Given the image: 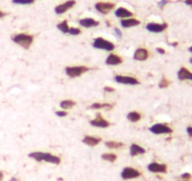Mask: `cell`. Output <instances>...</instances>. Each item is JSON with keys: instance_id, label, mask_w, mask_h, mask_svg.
Returning <instances> with one entry per match:
<instances>
[{"instance_id": "1", "label": "cell", "mask_w": 192, "mask_h": 181, "mask_svg": "<svg viewBox=\"0 0 192 181\" xmlns=\"http://www.w3.org/2000/svg\"><path fill=\"white\" fill-rule=\"evenodd\" d=\"M28 157L30 158H33L38 162L45 161V162L56 164V165L60 163V157L55 156V155L50 153H45V152H31V153L28 154Z\"/></svg>"}, {"instance_id": "2", "label": "cell", "mask_w": 192, "mask_h": 181, "mask_svg": "<svg viewBox=\"0 0 192 181\" xmlns=\"http://www.w3.org/2000/svg\"><path fill=\"white\" fill-rule=\"evenodd\" d=\"M11 39L16 44L20 45V46L25 48V49H29L34 41V37L32 36V35L25 34V33L16 34L14 36H12Z\"/></svg>"}, {"instance_id": "3", "label": "cell", "mask_w": 192, "mask_h": 181, "mask_svg": "<svg viewBox=\"0 0 192 181\" xmlns=\"http://www.w3.org/2000/svg\"><path fill=\"white\" fill-rule=\"evenodd\" d=\"M92 46L94 48H96V49L108 51V52H111V51L115 49V44H114L112 42L107 41L104 38L94 39V41L92 43Z\"/></svg>"}, {"instance_id": "4", "label": "cell", "mask_w": 192, "mask_h": 181, "mask_svg": "<svg viewBox=\"0 0 192 181\" xmlns=\"http://www.w3.org/2000/svg\"><path fill=\"white\" fill-rule=\"evenodd\" d=\"M90 70L89 67L85 65H77V66H67L65 68V73L66 75L71 77V78H74V77H78L82 76L83 74Z\"/></svg>"}, {"instance_id": "5", "label": "cell", "mask_w": 192, "mask_h": 181, "mask_svg": "<svg viewBox=\"0 0 192 181\" xmlns=\"http://www.w3.org/2000/svg\"><path fill=\"white\" fill-rule=\"evenodd\" d=\"M150 131L153 134L155 135H161V134H171L172 133V129L169 127V125L165 124H155L150 127Z\"/></svg>"}, {"instance_id": "6", "label": "cell", "mask_w": 192, "mask_h": 181, "mask_svg": "<svg viewBox=\"0 0 192 181\" xmlns=\"http://www.w3.org/2000/svg\"><path fill=\"white\" fill-rule=\"evenodd\" d=\"M114 80L117 83L120 84H123V85H138L140 84V82L138 81L136 77L133 76H122V75H118L114 76Z\"/></svg>"}, {"instance_id": "7", "label": "cell", "mask_w": 192, "mask_h": 181, "mask_svg": "<svg viewBox=\"0 0 192 181\" xmlns=\"http://www.w3.org/2000/svg\"><path fill=\"white\" fill-rule=\"evenodd\" d=\"M121 176H122V178L124 180L138 178V177L140 176V172H138V171L135 169V168L125 167V168H123V170L122 171Z\"/></svg>"}, {"instance_id": "8", "label": "cell", "mask_w": 192, "mask_h": 181, "mask_svg": "<svg viewBox=\"0 0 192 181\" xmlns=\"http://www.w3.org/2000/svg\"><path fill=\"white\" fill-rule=\"evenodd\" d=\"M147 169L151 173H155V174H165V173H167L168 167L164 163L152 162V163L148 164Z\"/></svg>"}, {"instance_id": "9", "label": "cell", "mask_w": 192, "mask_h": 181, "mask_svg": "<svg viewBox=\"0 0 192 181\" xmlns=\"http://www.w3.org/2000/svg\"><path fill=\"white\" fill-rule=\"evenodd\" d=\"M168 27V24L163 23V24H157V23H149L146 25V29L153 33H160L163 32L166 28Z\"/></svg>"}, {"instance_id": "10", "label": "cell", "mask_w": 192, "mask_h": 181, "mask_svg": "<svg viewBox=\"0 0 192 181\" xmlns=\"http://www.w3.org/2000/svg\"><path fill=\"white\" fill-rule=\"evenodd\" d=\"M114 7H115V4L110 2H98L95 4L96 11L103 14H107L112 9H114Z\"/></svg>"}, {"instance_id": "11", "label": "cell", "mask_w": 192, "mask_h": 181, "mask_svg": "<svg viewBox=\"0 0 192 181\" xmlns=\"http://www.w3.org/2000/svg\"><path fill=\"white\" fill-rule=\"evenodd\" d=\"M90 123L92 127H99V128H106L110 125V123L107 120H106V119H104L102 116H101L100 113H98L97 117L95 119H92Z\"/></svg>"}, {"instance_id": "12", "label": "cell", "mask_w": 192, "mask_h": 181, "mask_svg": "<svg viewBox=\"0 0 192 181\" xmlns=\"http://www.w3.org/2000/svg\"><path fill=\"white\" fill-rule=\"evenodd\" d=\"M74 5H76V1L74 0H68V1L62 3V4L57 6L55 8V12L57 14H62L67 11H69L71 8H73Z\"/></svg>"}, {"instance_id": "13", "label": "cell", "mask_w": 192, "mask_h": 181, "mask_svg": "<svg viewBox=\"0 0 192 181\" xmlns=\"http://www.w3.org/2000/svg\"><path fill=\"white\" fill-rule=\"evenodd\" d=\"M149 57V51L146 48H138L134 53V60L138 61H144L148 59Z\"/></svg>"}, {"instance_id": "14", "label": "cell", "mask_w": 192, "mask_h": 181, "mask_svg": "<svg viewBox=\"0 0 192 181\" xmlns=\"http://www.w3.org/2000/svg\"><path fill=\"white\" fill-rule=\"evenodd\" d=\"M121 63H122V58L118 56V55H116V54L108 55V57H107L106 60V65L115 66V65H119V64H121Z\"/></svg>"}, {"instance_id": "15", "label": "cell", "mask_w": 192, "mask_h": 181, "mask_svg": "<svg viewBox=\"0 0 192 181\" xmlns=\"http://www.w3.org/2000/svg\"><path fill=\"white\" fill-rule=\"evenodd\" d=\"M178 79L181 81L184 80H192V73L189 70H187L185 67H182L177 73Z\"/></svg>"}, {"instance_id": "16", "label": "cell", "mask_w": 192, "mask_h": 181, "mask_svg": "<svg viewBox=\"0 0 192 181\" xmlns=\"http://www.w3.org/2000/svg\"><path fill=\"white\" fill-rule=\"evenodd\" d=\"M79 25L83 27L90 28V27H97V25H99V22L94 20L92 18H83L79 21Z\"/></svg>"}, {"instance_id": "17", "label": "cell", "mask_w": 192, "mask_h": 181, "mask_svg": "<svg viewBox=\"0 0 192 181\" xmlns=\"http://www.w3.org/2000/svg\"><path fill=\"white\" fill-rule=\"evenodd\" d=\"M101 141L102 140L98 137H93V136H88V135L82 139V143L89 145V146H95V145L100 143Z\"/></svg>"}, {"instance_id": "18", "label": "cell", "mask_w": 192, "mask_h": 181, "mask_svg": "<svg viewBox=\"0 0 192 181\" xmlns=\"http://www.w3.org/2000/svg\"><path fill=\"white\" fill-rule=\"evenodd\" d=\"M140 24V22L138 20H136L135 18H126V19H122L121 21V25L122 27L124 28H129L132 27H136Z\"/></svg>"}, {"instance_id": "19", "label": "cell", "mask_w": 192, "mask_h": 181, "mask_svg": "<svg viewBox=\"0 0 192 181\" xmlns=\"http://www.w3.org/2000/svg\"><path fill=\"white\" fill-rule=\"evenodd\" d=\"M145 152H146V150L144 148L138 144L133 143V144H131V146H130V155H131L132 157H136V156H138V155L145 154Z\"/></svg>"}, {"instance_id": "20", "label": "cell", "mask_w": 192, "mask_h": 181, "mask_svg": "<svg viewBox=\"0 0 192 181\" xmlns=\"http://www.w3.org/2000/svg\"><path fill=\"white\" fill-rule=\"evenodd\" d=\"M115 15L118 18H122V19H126V18H130L133 15V13L130 11H128L127 9L124 8H119L115 11Z\"/></svg>"}, {"instance_id": "21", "label": "cell", "mask_w": 192, "mask_h": 181, "mask_svg": "<svg viewBox=\"0 0 192 181\" xmlns=\"http://www.w3.org/2000/svg\"><path fill=\"white\" fill-rule=\"evenodd\" d=\"M113 108V105L109 104V103H93L92 106L90 107V109H111Z\"/></svg>"}, {"instance_id": "22", "label": "cell", "mask_w": 192, "mask_h": 181, "mask_svg": "<svg viewBox=\"0 0 192 181\" xmlns=\"http://www.w3.org/2000/svg\"><path fill=\"white\" fill-rule=\"evenodd\" d=\"M126 118H127V120L130 122L136 123L141 119V115L140 113H138V111H130L127 114V116H126Z\"/></svg>"}, {"instance_id": "23", "label": "cell", "mask_w": 192, "mask_h": 181, "mask_svg": "<svg viewBox=\"0 0 192 181\" xmlns=\"http://www.w3.org/2000/svg\"><path fill=\"white\" fill-rule=\"evenodd\" d=\"M106 146L109 149H118L123 146V143L121 141H106Z\"/></svg>"}, {"instance_id": "24", "label": "cell", "mask_w": 192, "mask_h": 181, "mask_svg": "<svg viewBox=\"0 0 192 181\" xmlns=\"http://www.w3.org/2000/svg\"><path fill=\"white\" fill-rule=\"evenodd\" d=\"M60 106L64 111H67V109H70L73 108L74 106H76V102L73 101V100H63V101L60 102Z\"/></svg>"}, {"instance_id": "25", "label": "cell", "mask_w": 192, "mask_h": 181, "mask_svg": "<svg viewBox=\"0 0 192 181\" xmlns=\"http://www.w3.org/2000/svg\"><path fill=\"white\" fill-rule=\"evenodd\" d=\"M57 27L62 32V33H68V32H69V28H70L66 20H64L61 23H60V24H58Z\"/></svg>"}, {"instance_id": "26", "label": "cell", "mask_w": 192, "mask_h": 181, "mask_svg": "<svg viewBox=\"0 0 192 181\" xmlns=\"http://www.w3.org/2000/svg\"><path fill=\"white\" fill-rule=\"evenodd\" d=\"M101 157H102L104 160H106L108 161V162H114V161L117 160V156L113 153H105Z\"/></svg>"}, {"instance_id": "27", "label": "cell", "mask_w": 192, "mask_h": 181, "mask_svg": "<svg viewBox=\"0 0 192 181\" xmlns=\"http://www.w3.org/2000/svg\"><path fill=\"white\" fill-rule=\"evenodd\" d=\"M170 84H171L170 80L167 79L166 77H163V78H162L160 81H159L158 87L160 89H165V88H168V87L170 86Z\"/></svg>"}, {"instance_id": "28", "label": "cell", "mask_w": 192, "mask_h": 181, "mask_svg": "<svg viewBox=\"0 0 192 181\" xmlns=\"http://www.w3.org/2000/svg\"><path fill=\"white\" fill-rule=\"evenodd\" d=\"M12 3L18 5H29L34 3V0H12Z\"/></svg>"}, {"instance_id": "29", "label": "cell", "mask_w": 192, "mask_h": 181, "mask_svg": "<svg viewBox=\"0 0 192 181\" xmlns=\"http://www.w3.org/2000/svg\"><path fill=\"white\" fill-rule=\"evenodd\" d=\"M72 36H77L81 33V30L77 27H70L69 28V32H68Z\"/></svg>"}, {"instance_id": "30", "label": "cell", "mask_w": 192, "mask_h": 181, "mask_svg": "<svg viewBox=\"0 0 192 181\" xmlns=\"http://www.w3.org/2000/svg\"><path fill=\"white\" fill-rule=\"evenodd\" d=\"M56 115L58 116V117H66L68 115V112L65 111H56Z\"/></svg>"}, {"instance_id": "31", "label": "cell", "mask_w": 192, "mask_h": 181, "mask_svg": "<svg viewBox=\"0 0 192 181\" xmlns=\"http://www.w3.org/2000/svg\"><path fill=\"white\" fill-rule=\"evenodd\" d=\"M181 177L183 179H185V180H188V179H190L191 178V174H188V173H185V174H183L181 176Z\"/></svg>"}, {"instance_id": "32", "label": "cell", "mask_w": 192, "mask_h": 181, "mask_svg": "<svg viewBox=\"0 0 192 181\" xmlns=\"http://www.w3.org/2000/svg\"><path fill=\"white\" fill-rule=\"evenodd\" d=\"M114 31H115L116 35H117V36H118L119 38H122V31L120 30L118 27H115V28H114Z\"/></svg>"}, {"instance_id": "33", "label": "cell", "mask_w": 192, "mask_h": 181, "mask_svg": "<svg viewBox=\"0 0 192 181\" xmlns=\"http://www.w3.org/2000/svg\"><path fill=\"white\" fill-rule=\"evenodd\" d=\"M104 91H105V92H106V93H111V92H114V91H115V89L112 88V87L106 86V87H104Z\"/></svg>"}, {"instance_id": "34", "label": "cell", "mask_w": 192, "mask_h": 181, "mask_svg": "<svg viewBox=\"0 0 192 181\" xmlns=\"http://www.w3.org/2000/svg\"><path fill=\"white\" fill-rule=\"evenodd\" d=\"M167 3H169V0H161V1L158 3V5H159V7L160 8H163Z\"/></svg>"}, {"instance_id": "35", "label": "cell", "mask_w": 192, "mask_h": 181, "mask_svg": "<svg viewBox=\"0 0 192 181\" xmlns=\"http://www.w3.org/2000/svg\"><path fill=\"white\" fill-rule=\"evenodd\" d=\"M157 51L159 53V54H165L166 53V51H165V49H163V48H160V47H157Z\"/></svg>"}, {"instance_id": "36", "label": "cell", "mask_w": 192, "mask_h": 181, "mask_svg": "<svg viewBox=\"0 0 192 181\" xmlns=\"http://www.w3.org/2000/svg\"><path fill=\"white\" fill-rule=\"evenodd\" d=\"M187 134L190 136V137H192V127H188L187 128Z\"/></svg>"}, {"instance_id": "37", "label": "cell", "mask_w": 192, "mask_h": 181, "mask_svg": "<svg viewBox=\"0 0 192 181\" xmlns=\"http://www.w3.org/2000/svg\"><path fill=\"white\" fill-rule=\"evenodd\" d=\"M185 3L188 6H192V0H185Z\"/></svg>"}, {"instance_id": "38", "label": "cell", "mask_w": 192, "mask_h": 181, "mask_svg": "<svg viewBox=\"0 0 192 181\" xmlns=\"http://www.w3.org/2000/svg\"><path fill=\"white\" fill-rule=\"evenodd\" d=\"M3 179H4V174L0 171V181H3Z\"/></svg>"}, {"instance_id": "39", "label": "cell", "mask_w": 192, "mask_h": 181, "mask_svg": "<svg viewBox=\"0 0 192 181\" xmlns=\"http://www.w3.org/2000/svg\"><path fill=\"white\" fill-rule=\"evenodd\" d=\"M5 15H6V13H5V12H3V11H0V19H1L2 17H4Z\"/></svg>"}, {"instance_id": "40", "label": "cell", "mask_w": 192, "mask_h": 181, "mask_svg": "<svg viewBox=\"0 0 192 181\" xmlns=\"http://www.w3.org/2000/svg\"><path fill=\"white\" fill-rule=\"evenodd\" d=\"M9 181H20V180H19L18 178H16V177L13 176V177H11V178L9 179Z\"/></svg>"}, {"instance_id": "41", "label": "cell", "mask_w": 192, "mask_h": 181, "mask_svg": "<svg viewBox=\"0 0 192 181\" xmlns=\"http://www.w3.org/2000/svg\"><path fill=\"white\" fill-rule=\"evenodd\" d=\"M188 50H189V52H191V53H192V45H191V46H190L189 48H188Z\"/></svg>"}, {"instance_id": "42", "label": "cell", "mask_w": 192, "mask_h": 181, "mask_svg": "<svg viewBox=\"0 0 192 181\" xmlns=\"http://www.w3.org/2000/svg\"><path fill=\"white\" fill-rule=\"evenodd\" d=\"M189 61H190V63L192 64V58H190V60H189Z\"/></svg>"}, {"instance_id": "43", "label": "cell", "mask_w": 192, "mask_h": 181, "mask_svg": "<svg viewBox=\"0 0 192 181\" xmlns=\"http://www.w3.org/2000/svg\"><path fill=\"white\" fill-rule=\"evenodd\" d=\"M184 181H189V180H184Z\"/></svg>"}]
</instances>
